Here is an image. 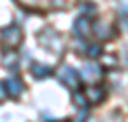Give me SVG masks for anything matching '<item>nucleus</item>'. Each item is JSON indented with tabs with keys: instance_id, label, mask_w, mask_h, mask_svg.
<instances>
[{
	"instance_id": "nucleus-1",
	"label": "nucleus",
	"mask_w": 128,
	"mask_h": 122,
	"mask_svg": "<svg viewBox=\"0 0 128 122\" xmlns=\"http://www.w3.org/2000/svg\"><path fill=\"white\" fill-rule=\"evenodd\" d=\"M58 78H59V82L63 86H67L69 90H78V86H80V74L76 73L73 67H67V65L59 71Z\"/></svg>"
},
{
	"instance_id": "nucleus-2",
	"label": "nucleus",
	"mask_w": 128,
	"mask_h": 122,
	"mask_svg": "<svg viewBox=\"0 0 128 122\" xmlns=\"http://www.w3.org/2000/svg\"><path fill=\"white\" fill-rule=\"evenodd\" d=\"M21 40H23V32L17 25H10L2 31V42H4L6 46H10V48L12 46H19Z\"/></svg>"
},
{
	"instance_id": "nucleus-3",
	"label": "nucleus",
	"mask_w": 128,
	"mask_h": 122,
	"mask_svg": "<svg viewBox=\"0 0 128 122\" xmlns=\"http://www.w3.org/2000/svg\"><path fill=\"white\" fill-rule=\"evenodd\" d=\"M2 88H4V94L10 97H19L23 94V82L17 76H8L2 82Z\"/></svg>"
},
{
	"instance_id": "nucleus-4",
	"label": "nucleus",
	"mask_w": 128,
	"mask_h": 122,
	"mask_svg": "<svg viewBox=\"0 0 128 122\" xmlns=\"http://www.w3.org/2000/svg\"><path fill=\"white\" fill-rule=\"evenodd\" d=\"M82 96H84V99H86L88 105H98V103H102V101L105 99L107 92H105V88H102V86H90L88 90H84Z\"/></svg>"
},
{
	"instance_id": "nucleus-5",
	"label": "nucleus",
	"mask_w": 128,
	"mask_h": 122,
	"mask_svg": "<svg viewBox=\"0 0 128 122\" xmlns=\"http://www.w3.org/2000/svg\"><path fill=\"white\" fill-rule=\"evenodd\" d=\"M73 32H75L78 38H86V36L92 32V23H90V19H88L86 15L76 17L75 23H73Z\"/></svg>"
},
{
	"instance_id": "nucleus-6",
	"label": "nucleus",
	"mask_w": 128,
	"mask_h": 122,
	"mask_svg": "<svg viewBox=\"0 0 128 122\" xmlns=\"http://www.w3.org/2000/svg\"><path fill=\"white\" fill-rule=\"evenodd\" d=\"M102 67L98 63H94V61H90V63H86L84 67H82V76L80 78L84 80H90V82H98V80L102 78Z\"/></svg>"
},
{
	"instance_id": "nucleus-7",
	"label": "nucleus",
	"mask_w": 128,
	"mask_h": 122,
	"mask_svg": "<svg viewBox=\"0 0 128 122\" xmlns=\"http://www.w3.org/2000/svg\"><path fill=\"white\" fill-rule=\"evenodd\" d=\"M31 74L36 80H44V78H48V76H52V67H48V65H44V63H32L31 65Z\"/></svg>"
},
{
	"instance_id": "nucleus-8",
	"label": "nucleus",
	"mask_w": 128,
	"mask_h": 122,
	"mask_svg": "<svg viewBox=\"0 0 128 122\" xmlns=\"http://www.w3.org/2000/svg\"><path fill=\"white\" fill-rule=\"evenodd\" d=\"M92 31L96 32V36L102 38V40H103V38H111L113 36V32H109V31H111V27L107 25V23H103V21H98L96 25L92 27Z\"/></svg>"
},
{
	"instance_id": "nucleus-9",
	"label": "nucleus",
	"mask_w": 128,
	"mask_h": 122,
	"mask_svg": "<svg viewBox=\"0 0 128 122\" xmlns=\"http://www.w3.org/2000/svg\"><path fill=\"white\" fill-rule=\"evenodd\" d=\"M4 65L8 67V69H17L19 67V63H17V55L16 53H6L4 55Z\"/></svg>"
},
{
	"instance_id": "nucleus-10",
	"label": "nucleus",
	"mask_w": 128,
	"mask_h": 122,
	"mask_svg": "<svg viewBox=\"0 0 128 122\" xmlns=\"http://www.w3.org/2000/svg\"><path fill=\"white\" fill-rule=\"evenodd\" d=\"M102 46H100V44H90V46H88V48H86V53H88V55H90V57H100V55H102Z\"/></svg>"
},
{
	"instance_id": "nucleus-11",
	"label": "nucleus",
	"mask_w": 128,
	"mask_h": 122,
	"mask_svg": "<svg viewBox=\"0 0 128 122\" xmlns=\"http://www.w3.org/2000/svg\"><path fill=\"white\" fill-rule=\"evenodd\" d=\"M73 99H75V103L78 105V109H84V107H88V103H86L84 96H82L80 92H75V94H73Z\"/></svg>"
},
{
	"instance_id": "nucleus-12",
	"label": "nucleus",
	"mask_w": 128,
	"mask_h": 122,
	"mask_svg": "<svg viewBox=\"0 0 128 122\" xmlns=\"http://www.w3.org/2000/svg\"><path fill=\"white\" fill-rule=\"evenodd\" d=\"M86 13H96V6L94 4H82V15H86Z\"/></svg>"
},
{
	"instance_id": "nucleus-13",
	"label": "nucleus",
	"mask_w": 128,
	"mask_h": 122,
	"mask_svg": "<svg viewBox=\"0 0 128 122\" xmlns=\"http://www.w3.org/2000/svg\"><path fill=\"white\" fill-rule=\"evenodd\" d=\"M86 117H88V107H84V109H80L78 113V118H76V122H84Z\"/></svg>"
},
{
	"instance_id": "nucleus-14",
	"label": "nucleus",
	"mask_w": 128,
	"mask_h": 122,
	"mask_svg": "<svg viewBox=\"0 0 128 122\" xmlns=\"http://www.w3.org/2000/svg\"><path fill=\"white\" fill-rule=\"evenodd\" d=\"M6 97V94H4V88H2V84H0V101Z\"/></svg>"
},
{
	"instance_id": "nucleus-15",
	"label": "nucleus",
	"mask_w": 128,
	"mask_h": 122,
	"mask_svg": "<svg viewBox=\"0 0 128 122\" xmlns=\"http://www.w3.org/2000/svg\"><path fill=\"white\" fill-rule=\"evenodd\" d=\"M59 122H69V120H59Z\"/></svg>"
}]
</instances>
